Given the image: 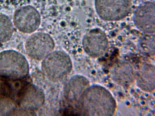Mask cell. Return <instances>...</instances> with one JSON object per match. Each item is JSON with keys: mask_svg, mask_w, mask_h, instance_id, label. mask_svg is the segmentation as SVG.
<instances>
[{"mask_svg": "<svg viewBox=\"0 0 155 116\" xmlns=\"http://www.w3.org/2000/svg\"><path fill=\"white\" fill-rule=\"evenodd\" d=\"M28 71V63L21 53L12 50L0 53V76L21 79L26 77Z\"/></svg>", "mask_w": 155, "mask_h": 116, "instance_id": "7a4b0ae2", "label": "cell"}, {"mask_svg": "<svg viewBox=\"0 0 155 116\" xmlns=\"http://www.w3.org/2000/svg\"><path fill=\"white\" fill-rule=\"evenodd\" d=\"M72 67L71 59L63 51L52 52L43 59L41 69L45 76L54 81L61 80L68 76Z\"/></svg>", "mask_w": 155, "mask_h": 116, "instance_id": "6da1fadb", "label": "cell"}, {"mask_svg": "<svg viewBox=\"0 0 155 116\" xmlns=\"http://www.w3.org/2000/svg\"><path fill=\"white\" fill-rule=\"evenodd\" d=\"M14 31V26L9 18L0 13V44L9 41Z\"/></svg>", "mask_w": 155, "mask_h": 116, "instance_id": "8fae6325", "label": "cell"}, {"mask_svg": "<svg viewBox=\"0 0 155 116\" xmlns=\"http://www.w3.org/2000/svg\"><path fill=\"white\" fill-rule=\"evenodd\" d=\"M134 21L140 31L148 34L155 31V5L154 3L147 2L140 5L135 11Z\"/></svg>", "mask_w": 155, "mask_h": 116, "instance_id": "ba28073f", "label": "cell"}, {"mask_svg": "<svg viewBox=\"0 0 155 116\" xmlns=\"http://www.w3.org/2000/svg\"><path fill=\"white\" fill-rule=\"evenodd\" d=\"M28 82L0 76V106L13 107L18 104L21 91Z\"/></svg>", "mask_w": 155, "mask_h": 116, "instance_id": "8992f818", "label": "cell"}, {"mask_svg": "<svg viewBox=\"0 0 155 116\" xmlns=\"http://www.w3.org/2000/svg\"><path fill=\"white\" fill-rule=\"evenodd\" d=\"M9 115H35V113L34 111L26 109H14L8 114Z\"/></svg>", "mask_w": 155, "mask_h": 116, "instance_id": "7c38bea8", "label": "cell"}, {"mask_svg": "<svg viewBox=\"0 0 155 116\" xmlns=\"http://www.w3.org/2000/svg\"><path fill=\"white\" fill-rule=\"evenodd\" d=\"M88 82L80 75H76L71 78L65 85L63 94L66 101L70 103H77L87 89Z\"/></svg>", "mask_w": 155, "mask_h": 116, "instance_id": "30bf717a", "label": "cell"}, {"mask_svg": "<svg viewBox=\"0 0 155 116\" xmlns=\"http://www.w3.org/2000/svg\"><path fill=\"white\" fill-rule=\"evenodd\" d=\"M45 99L42 90L38 86L28 82L22 91L18 105L25 109L34 111L42 106Z\"/></svg>", "mask_w": 155, "mask_h": 116, "instance_id": "9c48e42d", "label": "cell"}, {"mask_svg": "<svg viewBox=\"0 0 155 116\" xmlns=\"http://www.w3.org/2000/svg\"><path fill=\"white\" fill-rule=\"evenodd\" d=\"M13 23L19 31L30 34L36 31L41 23V17L38 11L30 5L17 8L13 16Z\"/></svg>", "mask_w": 155, "mask_h": 116, "instance_id": "5b68a950", "label": "cell"}, {"mask_svg": "<svg viewBox=\"0 0 155 116\" xmlns=\"http://www.w3.org/2000/svg\"><path fill=\"white\" fill-rule=\"evenodd\" d=\"M82 44L87 53L92 57H96L102 55L107 50L108 40L103 31L95 28L90 30L84 35Z\"/></svg>", "mask_w": 155, "mask_h": 116, "instance_id": "52a82bcc", "label": "cell"}, {"mask_svg": "<svg viewBox=\"0 0 155 116\" xmlns=\"http://www.w3.org/2000/svg\"><path fill=\"white\" fill-rule=\"evenodd\" d=\"M25 51L30 58L36 60H43L51 53L54 42L48 34L37 32L30 36L25 44Z\"/></svg>", "mask_w": 155, "mask_h": 116, "instance_id": "277c9868", "label": "cell"}, {"mask_svg": "<svg viewBox=\"0 0 155 116\" xmlns=\"http://www.w3.org/2000/svg\"><path fill=\"white\" fill-rule=\"evenodd\" d=\"M131 0H95L96 11L102 19L118 21L126 17L131 7Z\"/></svg>", "mask_w": 155, "mask_h": 116, "instance_id": "3957f363", "label": "cell"}]
</instances>
